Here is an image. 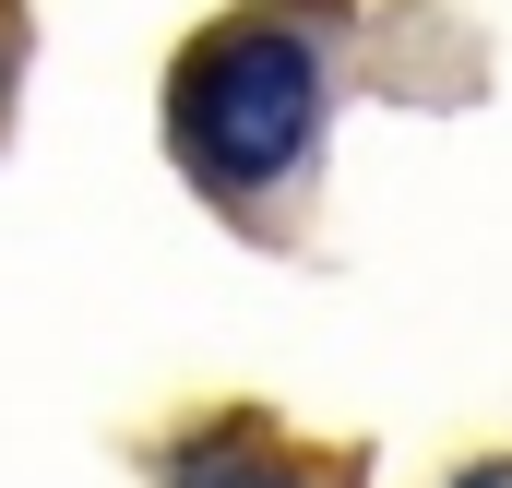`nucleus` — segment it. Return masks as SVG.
Segmentation results:
<instances>
[{
	"label": "nucleus",
	"instance_id": "1",
	"mask_svg": "<svg viewBox=\"0 0 512 488\" xmlns=\"http://www.w3.org/2000/svg\"><path fill=\"white\" fill-rule=\"evenodd\" d=\"M310 120H322V60H310L286 24L215 36V48L191 60V84H179V143H191V167H215L227 191L286 179L298 143H310Z\"/></svg>",
	"mask_w": 512,
	"mask_h": 488
},
{
	"label": "nucleus",
	"instance_id": "3",
	"mask_svg": "<svg viewBox=\"0 0 512 488\" xmlns=\"http://www.w3.org/2000/svg\"><path fill=\"white\" fill-rule=\"evenodd\" d=\"M465 488H512V477H465Z\"/></svg>",
	"mask_w": 512,
	"mask_h": 488
},
{
	"label": "nucleus",
	"instance_id": "2",
	"mask_svg": "<svg viewBox=\"0 0 512 488\" xmlns=\"http://www.w3.org/2000/svg\"><path fill=\"white\" fill-rule=\"evenodd\" d=\"M179 488H286V477H262V465H239V453H191Z\"/></svg>",
	"mask_w": 512,
	"mask_h": 488
}]
</instances>
